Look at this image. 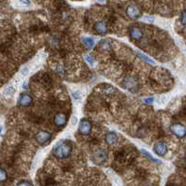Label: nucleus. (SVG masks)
Segmentation results:
<instances>
[{"label": "nucleus", "instance_id": "aec40b11", "mask_svg": "<svg viewBox=\"0 0 186 186\" xmlns=\"http://www.w3.org/2000/svg\"><path fill=\"white\" fill-rule=\"evenodd\" d=\"M154 98L153 97H151V98H147V99H144L143 100V101L145 102V103H147V104H152L153 102H154Z\"/></svg>", "mask_w": 186, "mask_h": 186}, {"label": "nucleus", "instance_id": "b1692460", "mask_svg": "<svg viewBox=\"0 0 186 186\" xmlns=\"http://www.w3.org/2000/svg\"><path fill=\"white\" fill-rule=\"evenodd\" d=\"M22 88H24L25 90H27V83L26 82H24V84L22 85Z\"/></svg>", "mask_w": 186, "mask_h": 186}, {"label": "nucleus", "instance_id": "f8f14e48", "mask_svg": "<svg viewBox=\"0 0 186 186\" xmlns=\"http://www.w3.org/2000/svg\"><path fill=\"white\" fill-rule=\"evenodd\" d=\"M19 102L22 106H29L32 102V97L28 94H23L21 96Z\"/></svg>", "mask_w": 186, "mask_h": 186}, {"label": "nucleus", "instance_id": "423d86ee", "mask_svg": "<svg viewBox=\"0 0 186 186\" xmlns=\"http://www.w3.org/2000/svg\"><path fill=\"white\" fill-rule=\"evenodd\" d=\"M154 150L156 155L164 156L168 153V145L164 142H157L154 146Z\"/></svg>", "mask_w": 186, "mask_h": 186}, {"label": "nucleus", "instance_id": "f3484780", "mask_svg": "<svg viewBox=\"0 0 186 186\" xmlns=\"http://www.w3.org/2000/svg\"><path fill=\"white\" fill-rule=\"evenodd\" d=\"M142 20H143L145 22H149V23L154 22V21H155L154 17H152V16H144V17L142 18Z\"/></svg>", "mask_w": 186, "mask_h": 186}, {"label": "nucleus", "instance_id": "6e6552de", "mask_svg": "<svg viewBox=\"0 0 186 186\" xmlns=\"http://www.w3.org/2000/svg\"><path fill=\"white\" fill-rule=\"evenodd\" d=\"M66 122H67V117L63 113H59L54 117V123L58 127H63L66 124Z\"/></svg>", "mask_w": 186, "mask_h": 186}, {"label": "nucleus", "instance_id": "20e7f679", "mask_svg": "<svg viewBox=\"0 0 186 186\" xmlns=\"http://www.w3.org/2000/svg\"><path fill=\"white\" fill-rule=\"evenodd\" d=\"M106 156H107V152L104 149L100 148V149H97L93 153L92 159L95 163L100 164V163H103L106 160Z\"/></svg>", "mask_w": 186, "mask_h": 186}, {"label": "nucleus", "instance_id": "6ab92c4d", "mask_svg": "<svg viewBox=\"0 0 186 186\" xmlns=\"http://www.w3.org/2000/svg\"><path fill=\"white\" fill-rule=\"evenodd\" d=\"M85 59L87 60V62H88L91 65H93V64H94V59H93V57H91V55H86Z\"/></svg>", "mask_w": 186, "mask_h": 186}, {"label": "nucleus", "instance_id": "dca6fc26", "mask_svg": "<svg viewBox=\"0 0 186 186\" xmlns=\"http://www.w3.org/2000/svg\"><path fill=\"white\" fill-rule=\"evenodd\" d=\"M7 171H6L4 169L0 168V184H2V183H5V182L7 181Z\"/></svg>", "mask_w": 186, "mask_h": 186}, {"label": "nucleus", "instance_id": "9b49d317", "mask_svg": "<svg viewBox=\"0 0 186 186\" xmlns=\"http://www.w3.org/2000/svg\"><path fill=\"white\" fill-rule=\"evenodd\" d=\"M117 140H118V138H117L116 133H115V132H113V131L107 133V135H106V137H105L106 142H107L108 144H110V145L115 144V143L117 142Z\"/></svg>", "mask_w": 186, "mask_h": 186}, {"label": "nucleus", "instance_id": "393cba45", "mask_svg": "<svg viewBox=\"0 0 186 186\" xmlns=\"http://www.w3.org/2000/svg\"><path fill=\"white\" fill-rule=\"evenodd\" d=\"M21 4H26V5H29V4H30L29 2H26V1H21Z\"/></svg>", "mask_w": 186, "mask_h": 186}, {"label": "nucleus", "instance_id": "1a4fd4ad", "mask_svg": "<svg viewBox=\"0 0 186 186\" xmlns=\"http://www.w3.org/2000/svg\"><path fill=\"white\" fill-rule=\"evenodd\" d=\"M94 29L100 35H105L108 32L107 25H106V23L104 21H98V22H96L95 25H94Z\"/></svg>", "mask_w": 186, "mask_h": 186}, {"label": "nucleus", "instance_id": "f03ea898", "mask_svg": "<svg viewBox=\"0 0 186 186\" xmlns=\"http://www.w3.org/2000/svg\"><path fill=\"white\" fill-rule=\"evenodd\" d=\"M170 130L171 132L178 138L182 139L185 136L186 130H185V127L180 123H174L170 126Z\"/></svg>", "mask_w": 186, "mask_h": 186}, {"label": "nucleus", "instance_id": "7ed1b4c3", "mask_svg": "<svg viewBox=\"0 0 186 186\" xmlns=\"http://www.w3.org/2000/svg\"><path fill=\"white\" fill-rule=\"evenodd\" d=\"M91 128H92L91 123L88 119L86 118L81 119V121L79 122L78 130L82 135H89L91 131Z\"/></svg>", "mask_w": 186, "mask_h": 186}, {"label": "nucleus", "instance_id": "bb28decb", "mask_svg": "<svg viewBox=\"0 0 186 186\" xmlns=\"http://www.w3.org/2000/svg\"><path fill=\"white\" fill-rule=\"evenodd\" d=\"M168 186H172V185H168Z\"/></svg>", "mask_w": 186, "mask_h": 186}, {"label": "nucleus", "instance_id": "0eeeda50", "mask_svg": "<svg viewBox=\"0 0 186 186\" xmlns=\"http://www.w3.org/2000/svg\"><path fill=\"white\" fill-rule=\"evenodd\" d=\"M35 138H36V141H37L39 143L44 144V143L48 142L50 140L51 134H50L49 132L46 131V130H40V131L37 132Z\"/></svg>", "mask_w": 186, "mask_h": 186}, {"label": "nucleus", "instance_id": "f257e3e1", "mask_svg": "<svg viewBox=\"0 0 186 186\" xmlns=\"http://www.w3.org/2000/svg\"><path fill=\"white\" fill-rule=\"evenodd\" d=\"M71 152H72L71 143L66 141H62V142H59L55 145L54 150H53V155L57 158L63 159V158L68 157L70 156Z\"/></svg>", "mask_w": 186, "mask_h": 186}, {"label": "nucleus", "instance_id": "2eb2a0df", "mask_svg": "<svg viewBox=\"0 0 186 186\" xmlns=\"http://www.w3.org/2000/svg\"><path fill=\"white\" fill-rule=\"evenodd\" d=\"M136 53L138 54V56L141 58V59H142L143 61H145L146 63H152V64H154L155 63V62L152 60V59H150L147 55H145V54H143V53H142L141 51H139V50H137L136 51Z\"/></svg>", "mask_w": 186, "mask_h": 186}, {"label": "nucleus", "instance_id": "4468645a", "mask_svg": "<svg viewBox=\"0 0 186 186\" xmlns=\"http://www.w3.org/2000/svg\"><path fill=\"white\" fill-rule=\"evenodd\" d=\"M142 154H144V156L148 158V159H150L153 163H155V164H162V162L159 160V159H156V158H155L150 153H148L145 149H142Z\"/></svg>", "mask_w": 186, "mask_h": 186}, {"label": "nucleus", "instance_id": "a211bd4d", "mask_svg": "<svg viewBox=\"0 0 186 186\" xmlns=\"http://www.w3.org/2000/svg\"><path fill=\"white\" fill-rule=\"evenodd\" d=\"M17 186H34L30 182H28V181H22V182H20Z\"/></svg>", "mask_w": 186, "mask_h": 186}, {"label": "nucleus", "instance_id": "5701e85b", "mask_svg": "<svg viewBox=\"0 0 186 186\" xmlns=\"http://www.w3.org/2000/svg\"><path fill=\"white\" fill-rule=\"evenodd\" d=\"M182 23L184 25L185 24V11H184L183 14H182Z\"/></svg>", "mask_w": 186, "mask_h": 186}, {"label": "nucleus", "instance_id": "ddd939ff", "mask_svg": "<svg viewBox=\"0 0 186 186\" xmlns=\"http://www.w3.org/2000/svg\"><path fill=\"white\" fill-rule=\"evenodd\" d=\"M81 41H82L83 45L85 46V48L87 49H92L93 46L95 45V41H94V39H93L92 37H82Z\"/></svg>", "mask_w": 186, "mask_h": 186}, {"label": "nucleus", "instance_id": "412c9836", "mask_svg": "<svg viewBox=\"0 0 186 186\" xmlns=\"http://www.w3.org/2000/svg\"><path fill=\"white\" fill-rule=\"evenodd\" d=\"M14 90L12 89V88H8V89H7L6 90V91H5V95H12L13 93H14Z\"/></svg>", "mask_w": 186, "mask_h": 186}, {"label": "nucleus", "instance_id": "4be33fe9", "mask_svg": "<svg viewBox=\"0 0 186 186\" xmlns=\"http://www.w3.org/2000/svg\"><path fill=\"white\" fill-rule=\"evenodd\" d=\"M77 123V118L76 116H73L72 119H71V125H72V126H75Z\"/></svg>", "mask_w": 186, "mask_h": 186}, {"label": "nucleus", "instance_id": "39448f33", "mask_svg": "<svg viewBox=\"0 0 186 186\" xmlns=\"http://www.w3.org/2000/svg\"><path fill=\"white\" fill-rule=\"evenodd\" d=\"M127 15L132 20H137L142 16V13H141L140 8L137 6L129 5L127 8Z\"/></svg>", "mask_w": 186, "mask_h": 186}, {"label": "nucleus", "instance_id": "a878e982", "mask_svg": "<svg viewBox=\"0 0 186 186\" xmlns=\"http://www.w3.org/2000/svg\"><path fill=\"white\" fill-rule=\"evenodd\" d=\"M1 132H2V127L0 126V134H1Z\"/></svg>", "mask_w": 186, "mask_h": 186}, {"label": "nucleus", "instance_id": "9d476101", "mask_svg": "<svg viewBox=\"0 0 186 186\" xmlns=\"http://www.w3.org/2000/svg\"><path fill=\"white\" fill-rule=\"evenodd\" d=\"M129 35L135 40H140L142 37V32L138 27H131L129 30Z\"/></svg>", "mask_w": 186, "mask_h": 186}]
</instances>
